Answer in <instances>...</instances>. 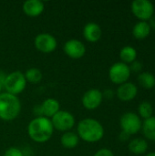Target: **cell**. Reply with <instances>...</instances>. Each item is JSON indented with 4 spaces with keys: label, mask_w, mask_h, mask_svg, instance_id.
I'll use <instances>...</instances> for the list:
<instances>
[{
    "label": "cell",
    "mask_w": 155,
    "mask_h": 156,
    "mask_svg": "<svg viewBox=\"0 0 155 156\" xmlns=\"http://www.w3.org/2000/svg\"><path fill=\"white\" fill-rule=\"evenodd\" d=\"M54 133L51 120L44 116L33 119L27 125V134L36 143L43 144L49 141Z\"/></svg>",
    "instance_id": "1"
},
{
    "label": "cell",
    "mask_w": 155,
    "mask_h": 156,
    "mask_svg": "<svg viewBox=\"0 0 155 156\" xmlns=\"http://www.w3.org/2000/svg\"><path fill=\"white\" fill-rule=\"evenodd\" d=\"M77 134L82 141L93 144L100 142L103 138L104 128L99 121L92 118H86L78 123Z\"/></svg>",
    "instance_id": "2"
},
{
    "label": "cell",
    "mask_w": 155,
    "mask_h": 156,
    "mask_svg": "<svg viewBox=\"0 0 155 156\" xmlns=\"http://www.w3.org/2000/svg\"><path fill=\"white\" fill-rule=\"evenodd\" d=\"M21 112V102L17 96L2 92L0 94V119L11 122L17 118Z\"/></svg>",
    "instance_id": "3"
},
{
    "label": "cell",
    "mask_w": 155,
    "mask_h": 156,
    "mask_svg": "<svg viewBox=\"0 0 155 156\" xmlns=\"http://www.w3.org/2000/svg\"><path fill=\"white\" fill-rule=\"evenodd\" d=\"M26 86V80L25 78L24 73L20 70H16L6 75L3 83V87L5 90V92L16 96L23 92Z\"/></svg>",
    "instance_id": "4"
},
{
    "label": "cell",
    "mask_w": 155,
    "mask_h": 156,
    "mask_svg": "<svg viewBox=\"0 0 155 156\" xmlns=\"http://www.w3.org/2000/svg\"><path fill=\"white\" fill-rule=\"evenodd\" d=\"M131 8L134 16L140 21L148 22L154 16V5L149 0H134Z\"/></svg>",
    "instance_id": "5"
},
{
    "label": "cell",
    "mask_w": 155,
    "mask_h": 156,
    "mask_svg": "<svg viewBox=\"0 0 155 156\" xmlns=\"http://www.w3.org/2000/svg\"><path fill=\"white\" fill-rule=\"evenodd\" d=\"M120 125L122 132L133 135L142 130L143 122L138 114L129 112L124 113L120 119Z\"/></svg>",
    "instance_id": "6"
},
{
    "label": "cell",
    "mask_w": 155,
    "mask_h": 156,
    "mask_svg": "<svg viewBox=\"0 0 155 156\" xmlns=\"http://www.w3.org/2000/svg\"><path fill=\"white\" fill-rule=\"evenodd\" d=\"M129 65L120 61L112 64L109 69V78L111 81L117 85H122L127 82L131 77Z\"/></svg>",
    "instance_id": "7"
},
{
    "label": "cell",
    "mask_w": 155,
    "mask_h": 156,
    "mask_svg": "<svg viewBox=\"0 0 155 156\" xmlns=\"http://www.w3.org/2000/svg\"><path fill=\"white\" fill-rule=\"evenodd\" d=\"M52 125L54 130H58L59 132H69L75 125V117L72 113L67 111H59L56 113L51 119Z\"/></svg>",
    "instance_id": "8"
},
{
    "label": "cell",
    "mask_w": 155,
    "mask_h": 156,
    "mask_svg": "<svg viewBox=\"0 0 155 156\" xmlns=\"http://www.w3.org/2000/svg\"><path fill=\"white\" fill-rule=\"evenodd\" d=\"M35 48L41 53L48 54L53 52L58 46L56 37L49 33H40L34 39Z\"/></svg>",
    "instance_id": "9"
},
{
    "label": "cell",
    "mask_w": 155,
    "mask_h": 156,
    "mask_svg": "<svg viewBox=\"0 0 155 156\" xmlns=\"http://www.w3.org/2000/svg\"><path fill=\"white\" fill-rule=\"evenodd\" d=\"M103 101V94L98 89H90L87 90L81 99L82 105L85 109L89 111L96 110L100 106Z\"/></svg>",
    "instance_id": "10"
},
{
    "label": "cell",
    "mask_w": 155,
    "mask_h": 156,
    "mask_svg": "<svg viewBox=\"0 0 155 156\" xmlns=\"http://www.w3.org/2000/svg\"><path fill=\"white\" fill-rule=\"evenodd\" d=\"M65 54L73 59L81 58L86 53L85 45L79 39H69L63 46Z\"/></svg>",
    "instance_id": "11"
},
{
    "label": "cell",
    "mask_w": 155,
    "mask_h": 156,
    "mask_svg": "<svg viewBox=\"0 0 155 156\" xmlns=\"http://www.w3.org/2000/svg\"><path fill=\"white\" fill-rule=\"evenodd\" d=\"M138 94L137 86L130 81H127L122 85H119L116 95L118 99L122 101H132Z\"/></svg>",
    "instance_id": "12"
},
{
    "label": "cell",
    "mask_w": 155,
    "mask_h": 156,
    "mask_svg": "<svg viewBox=\"0 0 155 156\" xmlns=\"http://www.w3.org/2000/svg\"><path fill=\"white\" fill-rule=\"evenodd\" d=\"M83 36L88 42L95 43L99 41L102 36L101 27L95 22H89L84 26Z\"/></svg>",
    "instance_id": "13"
},
{
    "label": "cell",
    "mask_w": 155,
    "mask_h": 156,
    "mask_svg": "<svg viewBox=\"0 0 155 156\" xmlns=\"http://www.w3.org/2000/svg\"><path fill=\"white\" fill-rule=\"evenodd\" d=\"M22 8L27 16L37 17L45 10V5L40 0H26L24 2Z\"/></svg>",
    "instance_id": "14"
},
{
    "label": "cell",
    "mask_w": 155,
    "mask_h": 156,
    "mask_svg": "<svg viewBox=\"0 0 155 156\" xmlns=\"http://www.w3.org/2000/svg\"><path fill=\"white\" fill-rule=\"evenodd\" d=\"M41 116L51 119L56 113L60 111V104L58 100L53 98L46 99L39 107Z\"/></svg>",
    "instance_id": "15"
},
{
    "label": "cell",
    "mask_w": 155,
    "mask_h": 156,
    "mask_svg": "<svg viewBox=\"0 0 155 156\" xmlns=\"http://www.w3.org/2000/svg\"><path fill=\"white\" fill-rule=\"evenodd\" d=\"M151 27L146 21H139L132 27V35L136 39H145L151 34Z\"/></svg>",
    "instance_id": "16"
},
{
    "label": "cell",
    "mask_w": 155,
    "mask_h": 156,
    "mask_svg": "<svg viewBox=\"0 0 155 156\" xmlns=\"http://www.w3.org/2000/svg\"><path fill=\"white\" fill-rule=\"evenodd\" d=\"M129 151L136 155H142L148 150V143L143 138H135L129 143Z\"/></svg>",
    "instance_id": "17"
},
{
    "label": "cell",
    "mask_w": 155,
    "mask_h": 156,
    "mask_svg": "<svg viewBox=\"0 0 155 156\" xmlns=\"http://www.w3.org/2000/svg\"><path fill=\"white\" fill-rule=\"evenodd\" d=\"M79 143V135L70 131L64 133L60 138V144L66 149H74L75 147L78 146Z\"/></svg>",
    "instance_id": "18"
},
{
    "label": "cell",
    "mask_w": 155,
    "mask_h": 156,
    "mask_svg": "<svg viewBox=\"0 0 155 156\" xmlns=\"http://www.w3.org/2000/svg\"><path fill=\"white\" fill-rule=\"evenodd\" d=\"M138 83L145 90H152L155 88L154 75L149 71H143L138 75Z\"/></svg>",
    "instance_id": "19"
},
{
    "label": "cell",
    "mask_w": 155,
    "mask_h": 156,
    "mask_svg": "<svg viewBox=\"0 0 155 156\" xmlns=\"http://www.w3.org/2000/svg\"><path fill=\"white\" fill-rule=\"evenodd\" d=\"M120 58L122 62L129 65L136 60L137 50L132 46H125L120 51Z\"/></svg>",
    "instance_id": "20"
},
{
    "label": "cell",
    "mask_w": 155,
    "mask_h": 156,
    "mask_svg": "<svg viewBox=\"0 0 155 156\" xmlns=\"http://www.w3.org/2000/svg\"><path fill=\"white\" fill-rule=\"evenodd\" d=\"M143 133L144 137L150 141L155 142V117L153 116L147 120H144L142 126Z\"/></svg>",
    "instance_id": "21"
},
{
    "label": "cell",
    "mask_w": 155,
    "mask_h": 156,
    "mask_svg": "<svg viewBox=\"0 0 155 156\" xmlns=\"http://www.w3.org/2000/svg\"><path fill=\"white\" fill-rule=\"evenodd\" d=\"M153 112H154L153 107L149 101H144L140 103V105L138 107V115L141 119L147 120V119L153 117Z\"/></svg>",
    "instance_id": "22"
},
{
    "label": "cell",
    "mask_w": 155,
    "mask_h": 156,
    "mask_svg": "<svg viewBox=\"0 0 155 156\" xmlns=\"http://www.w3.org/2000/svg\"><path fill=\"white\" fill-rule=\"evenodd\" d=\"M25 78L26 80V82H30L33 84H37L39 83L42 80L43 78V74L41 72L40 69H38L37 68H30L28 69L25 73Z\"/></svg>",
    "instance_id": "23"
},
{
    "label": "cell",
    "mask_w": 155,
    "mask_h": 156,
    "mask_svg": "<svg viewBox=\"0 0 155 156\" xmlns=\"http://www.w3.org/2000/svg\"><path fill=\"white\" fill-rule=\"evenodd\" d=\"M143 63L142 62H140L139 60H135V61H133L132 63H131L130 65H129V68H130V70H131V72H134V73H141V72H143Z\"/></svg>",
    "instance_id": "24"
},
{
    "label": "cell",
    "mask_w": 155,
    "mask_h": 156,
    "mask_svg": "<svg viewBox=\"0 0 155 156\" xmlns=\"http://www.w3.org/2000/svg\"><path fill=\"white\" fill-rule=\"evenodd\" d=\"M4 156H24L23 152L16 147H10L5 152Z\"/></svg>",
    "instance_id": "25"
},
{
    "label": "cell",
    "mask_w": 155,
    "mask_h": 156,
    "mask_svg": "<svg viewBox=\"0 0 155 156\" xmlns=\"http://www.w3.org/2000/svg\"><path fill=\"white\" fill-rule=\"evenodd\" d=\"M93 156H114V154L111 150L107 148H102L98 150Z\"/></svg>",
    "instance_id": "26"
},
{
    "label": "cell",
    "mask_w": 155,
    "mask_h": 156,
    "mask_svg": "<svg viewBox=\"0 0 155 156\" xmlns=\"http://www.w3.org/2000/svg\"><path fill=\"white\" fill-rule=\"evenodd\" d=\"M130 134H128V133H124V132H122L121 133H120V135H119V138H120V140L121 141H122V142H126V141H128L129 140V138H130Z\"/></svg>",
    "instance_id": "27"
},
{
    "label": "cell",
    "mask_w": 155,
    "mask_h": 156,
    "mask_svg": "<svg viewBox=\"0 0 155 156\" xmlns=\"http://www.w3.org/2000/svg\"><path fill=\"white\" fill-rule=\"evenodd\" d=\"M102 94H103V98L105 97L107 99H111L114 95V93L111 90H106L104 92H102Z\"/></svg>",
    "instance_id": "28"
},
{
    "label": "cell",
    "mask_w": 155,
    "mask_h": 156,
    "mask_svg": "<svg viewBox=\"0 0 155 156\" xmlns=\"http://www.w3.org/2000/svg\"><path fill=\"white\" fill-rule=\"evenodd\" d=\"M149 25H150V27H151V28L152 29H154L155 30V16H153L150 20H149Z\"/></svg>",
    "instance_id": "29"
},
{
    "label": "cell",
    "mask_w": 155,
    "mask_h": 156,
    "mask_svg": "<svg viewBox=\"0 0 155 156\" xmlns=\"http://www.w3.org/2000/svg\"><path fill=\"white\" fill-rule=\"evenodd\" d=\"M145 156H155V152H151V153L147 154Z\"/></svg>",
    "instance_id": "30"
},
{
    "label": "cell",
    "mask_w": 155,
    "mask_h": 156,
    "mask_svg": "<svg viewBox=\"0 0 155 156\" xmlns=\"http://www.w3.org/2000/svg\"><path fill=\"white\" fill-rule=\"evenodd\" d=\"M3 88H4V87H3V84H2V83L0 82V94L2 93L1 91H2V89H3Z\"/></svg>",
    "instance_id": "31"
},
{
    "label": "cell",
    "mask_w": 155,
    "mask_h": 156,
    "mask_svg": "<svg viewBox=\"0 0 155 156\" xmlns=\"http://www.w3.org/2000/svg\"><path fill=\"white\" fill-rule=\"evenodd\" d=\"M154 113H155V110H154ZM154 117H155V116H154Z\"/></svg>",
    "instance_id": "32"
},
{
    "label": "cell",
    "mask_w": 155,
    "mask_h": 156,
    "mask_svg": "<svg viewBox=\"0 0 155 156\" xmlns=\"http://www.w3.org/2000/svg\"><path fill=\"white\" fill-rule=\"evenodd\" d=\"M154 92H155V88H154Z\"/></svg>",
    "instance_id": "33"
}]
</instances>
